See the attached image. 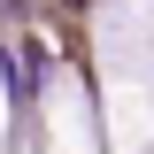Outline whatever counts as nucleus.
Listing matches in <instances>:
<instances>
[{"label":"nucleus","instance_id":"obj_1","mask_svg":"<svg viewBox=\"0 0 154 154\" xmlns=\"http://www.w3.org/2000/svg\"><path fill=\"white\" fill-rule=\"evenodd\" d=\"M0 8H16V16H23V8H31V0H0Z\"/></svg>","mask_w":154,"mask_h":154}]
</instances>
